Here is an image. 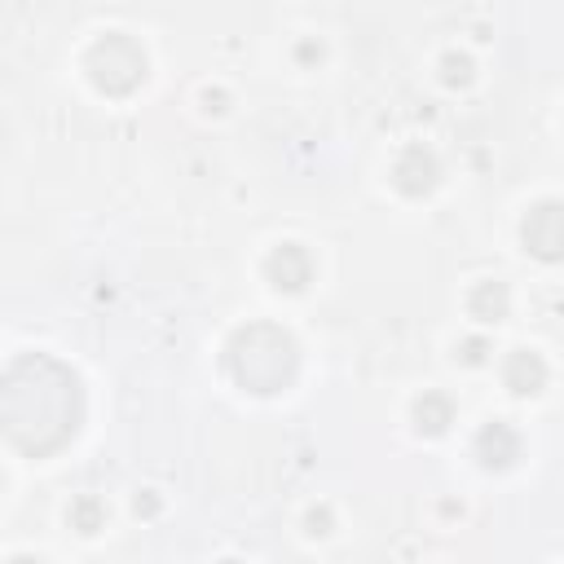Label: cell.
Masks as SVG:
<instances>
[{
    "mask_svg": "<svg viewBox=\"0 0 564 564\" xmlns=\"http://www.w3.org/2000/svg\"><path fill=\"white\" fill-rule=\"evenodd\" d=\"M524 238L538 256H564V207H538L524 225Z\"/></svg>",
    "mask_w": 564,
    "mask_h": 564,
    "instance_id": "6da1fadb",
    "label": "cell"
}]
</instances>
